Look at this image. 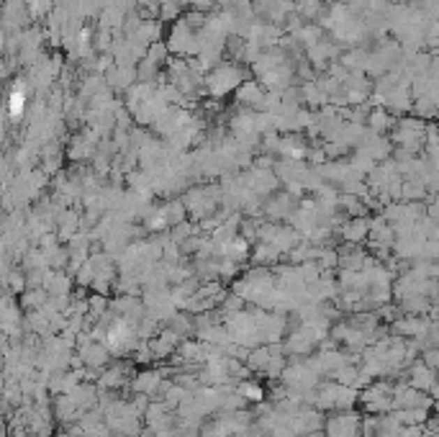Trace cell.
<instances>
[{"instance_id": "obj_9", "label": "cell", "mask_w": 439, "mask_h": 437, "mask_svg": "<svg viewBox=\"0 0 439 437\" xmlns=\"http://www.w3.org/2000/svg\"><path fill=\"white\" fill-rule=\"evenodd\" d=\"M422 360L426 363V366H431L434 371L439 373V348H426L422 352Z\"/></svg>"}, {"instance_id": "obj_8", "label": "cell", "mask_w": 439, "mask_h": 437, "mask_svg": "<svg viewBox=\"0 0 439 437\" xmlns=\"http://www.w3.org/2000/svg\"><path fill=\"white\" fill-rule=\"evenodd\" d=\"M29 13H34V16L54 13V10H52V0H29Z\"/></svg>"}, {"instance_id": "obj_6", "label": "cell", "mask_w": 439, "mask_h": 437, "mask_svg": "<svg viewBox=\"0 0 439 437\" xmlns=\"http://www.w3.org/2000/svg\"><path fill=\"white\" fill-rule=\"evenodd\" d=\"M8 111H10V119L13 121L24 119V113H26V83L24 80H16V85H13V90H10Z\"/></svg>"}, {"instance_id": "obj_1", "label": "cell", "mask_w": 439, "mask_h": 437, "mask_svg": "<svg viewBox=\"0 0 439 437\" xmlns=\"http://www.w3.org/2000/svg\"><path fill=\"white\" fill-rule=\"evenodd\" d=\"M241 83H247V72L237 62H221L206 75V90L214 98H221L232 90H239Z\"/></svg>"}, {"instance_id": "obj_3", "label": "cell", "mask_w": 439, "mask_h": 437, "mask_svg": "<svg viewBox=\"0 0 439 437\" xmlns=\"http://www.w3.org/2000/svg\"><path fill=\"white\" fill-rule=\"evenodd\" d=\"M437 381H439V373L431 366H426L424 360H414V363L406 368V383H411L414 389L424 391V394H429Z\"/></svg>"}, {"instance_id": "obj_2", "label": "cell", "mask_w": 439, "mask_h": 437, "mask_svg": "<svg viewBox=\"0 0 439 437\" xmlns=\"http://www.w3.org/2000/svg\"><path fill=\"white\" fill-rule=\"evenodd\" d=\"M393 404H396V409H431L434 399L403 381L393 386Z\"/></svg>"}, {"instance_id": "obj_7", "label": "cell", "mask_w": 439, "mask_h": 437, "mask_svg": "<svg viewBox=\"0 0 439 437\" xmlns=\"http://www.w3.org/2000/svg\"><path fill=\"white\" fill-rule=\"evenodd\" d=\"M234 389L239 391V396H244V401H252V404H262V399H265V391L262 386L257 381H237V386Z\"/></svg>"}, {"instance_id": "obj_5", "label": "cell", "mask_w": 439, "mask_h": 437, "mask_svg": "<svg viewBox=\"0 0 439 437\" xmlns=\"http://www.w3.org/2000/svg\"><path fill=\"white\" fill-rule=\"evenodd\" d=\"M265 87L257 83V80H247V83H241L239 90H237V101L241 106H247V108H262L265 106Z\"/></svg>"}, {"instance_id": "obj_4", "label": "cell", "mask_w": 439, "mask_h": 437, "mask_svg": "<svg viewBox=\"0 0 439 437\" xmlns=\"http://www.w3.org/2000/svg\"><path fill=\"white\" fill-rule=\"evenodd\" d=\"M131 378V368L124 366V363H116V366H105L101 378H98V389L101 391H116L121 389L124 383ZM134 381V378H131Z\"/></svg>"}]
</instances>
